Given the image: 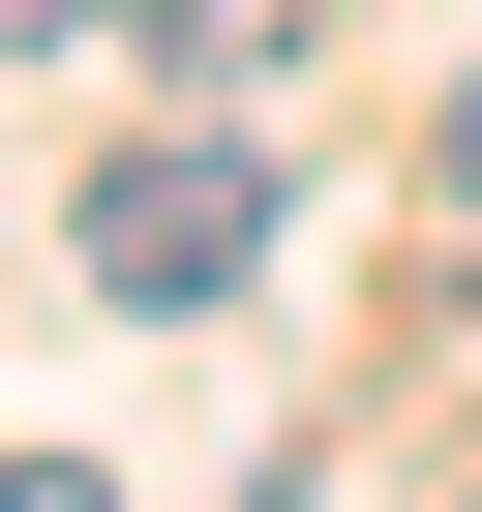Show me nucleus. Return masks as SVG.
<instances>
[{"mask_svg": "<svg viewBox=\"0 0 482 512\" xmlns=\"http://www.w3.org/2000/svg\"><path fill=\"white\" fill-rule=\"evenodd\" d=\"M61 241H91V302H121V332H181V302H241V272H272V151H241V121H181V151H121Z\"/></svg>", "mask_w": 482, "mask_h": 512, "instance_id": "f257e3e1", "label": "nucleus"}, {"mask_svg": "<svg viewBox=\"0 0 482 512\" xmlns=\"http://www.w3.org/2000/svg\"><path fill=\"white\" fill-rule=\"evenodd\" d=\"M121 31H151L181 91H272V61H302V0H121Z\"/></svg>", "mask_w": 482, "mask_h": 512, "instance_id": "f03ea898", "label": "nucleus"}, {"mask_svg": "<svg viewBox=\"0 0 482 512\" xmlns=\"http://www.w3.org/2000/svg\"><path fill=\"white\" fill-rule=\"evenodd\" d=\"M31 31H121V0H0V61H31Z\"/></svg>", "mask_w": 482, "mask_h": 512, "instance_id": "7ed1b4c3", "label": "nucleus"}, {"mask_svg": "<svg viewBox=\"0 0 482 512\" xmlns=\"http://www.w3.org/2000/svg\"><path fill=\"white\" fill-rule=\"evenodd\" d=\"M452 211H482V121H452Z\"/></svg>", "mask_w": 482, "mask_h": 512, "instance_id": "20e7f679", "label": "nucleus"}]
</instances>
